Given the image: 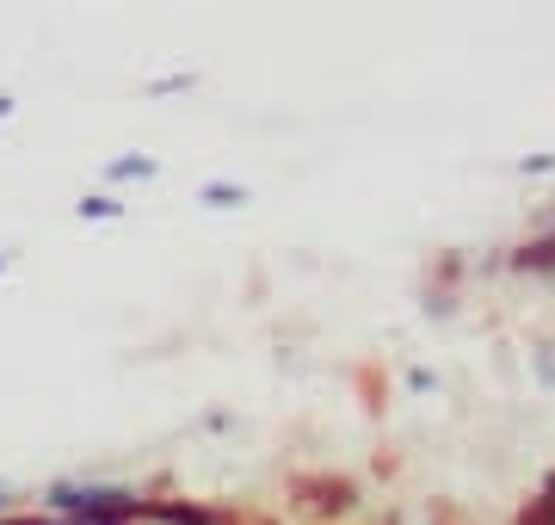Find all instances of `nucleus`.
Instances as JSON below:
<instances>
[{
    "instance_id": "1",
    "label": "nucleus",
    "mask_w": 555,
    "mask_h": 525,
    "mask_svg": "<svg viewBox=\"0 0 555 525\" xmlns=\"http://www.w3.org/2000/svg\"><path fill=\"white\" fill-rule=\"evenodd\" d=\"M56 525H142V488L105 483V476H56L38 495Z\"/></svg>"
},
{
    "instance_id": "2",
    "label": "nucleus",
    "mask_w": 555,
    "mask_h": 525,
    "mask_svg": "<svg viewBox=\"0 0 555 525\" xmlns=\"http://www.w3.org/2000/svg\"><path fill=\"white\" fill-rule=\"evenodd\" d=\"M291 507L309 525H358L364 520V483L346 470H291Z\"/></svg>"
},
{
    "instance_id": "3",
    "label": "nucleus",
    "mask_w": 555,
    "mask_h": 525,
    "mask_svg": "<svg viewBox=\"0 0 555 525\" xmlns=\"http://www.w3.org/2000/svg\"><path fill=\"white\" fill-rule=\"evenodd\" d=\"M142 525H222V501H198V495H167V501H142Z\"/></svg>"
},
{
    "instance_id": "4",
    "label": "nucleus",
    "mask_w": 555,
    "mask_h": 525,
    "mask_svg": "<svg viewBox=\"0 0 555 525\" xmlns=\"http://www.w3.org/2000/svg\"><path fill=\"white\" fill-rule=\"evenodd\" d=\"M476 279V260L463 254V247H444V254H433V266H426V291H438V297H456V284Z\"/></svg>"
},
{
    "instance_id": "5",
    "label": "nucleus",
    "mask_w": 555,
    "mask_h": 525,
    "mask_svg": "<svg viewBox=\"0 0 555 525\" xmlns=\"http://www.w3.org/2000/svg\"><path fill=\"white\" fill-rule=\"evenodd\" d=\"M155 174H160L155 155H118V162L105 167V180H112V185H149Z\"/></svg>"
},
{
    "instance_id": "6",
    "label": "nucleus",
    "mask_w": 555,
    "mask_h": 525,
    "mask_svg": "<svg viewBox=\"0 0 555 525\" xmlns=\"http://www.w3.org/2000/svg\"><path fill=\"white\" fill-rule=\"evenodd\" d=\"M247 199H254V192H247L241 180H204V185H198V204H204V210H241Z\"/></svg>"
},
{
    "instance_id": "7",
    "label": "nucleus",
    "mask_w": 555,
    "mask_h": 525,
    "mask_svg": "<svg viewBox=\"0 0 555 525\" xmlns=\"http://www.w3.org/2000/svg\"><path fill=\"white\" fill-rule=\"evenodd\" d=\"M75 217L80 222H118L124 217V199H118V192H87V199L75 204Z\"/></svg>"
},
{
    "instance_id": "8",
    "label": "nucleus",
    "mask_w": 555,
    "mask_h": 525,
    "mask_svg": "<svg viewBox=\"0 0 555 525\" xmlns=\"http://www.w3.org/2000/svg\"><path fill=\"white\" fill-rule=\"evenodd\" d=\"M531 371H537V384H543V389H555V346L550 341L531 346Z\"/></svg>"
},
{
    "instance_id": "9",
    "label": "nucleus",
    "mask_w": 555,
    "mask_h": 525,
    "mask_svg": "<svg viewBox=\"0 0 555 525\" xmlns=\"http://www.w3.org/2000/svg\"><path fill=\"white\" fill-rule=\"evenodd\" d=\"M456 304H463V297H438V291H420V309H426L433 322H451V316H456Z\"/></svg>"
},
{
    "instance_id": "10",
    "label": "nucleus",
    "mask_w": 555,
    "mask_h": 525,
    "mask_svg": "<svg viewBox=\"0 0 555 525\" xmlns=\"http://www.w3.org/2000/svg\"><path fill=\"white\" fill-rule=\"evenodd\" d=\"M192 87H198V75H160V81H149V93L167 100V93H192Z\"/></svg>"
},
{
    "instance_id": "11",
    "label": "nucleus",
    "mask_w": 555,
    "mask_h": 525,
    "mask_svg": "<svg viewBox=\"0 0 555 525\" xmlns=\"http://www.w3.org/2000/svg\"><path fill=\"white\" fill-rule=\"evenodd\" d=\"M408 389H414V396H433V389H438V371H433V364H414V371H408Z\"/></svg>"
},
{
    "instance_id": "12",
    "label": "nucleus",
    "mask_w": 555,
    "mask_h": 525,
    "mask_svg": "<svg viewBox=\"0 0 555 525\" xmlns=\"http://www.w3.org/2000/svg\"><path fill=\"white\" fill-rule=\"evenodd\" d=\"M518 174H525V180H550V174H555V155H525V162H518Z\"/></svg>"
},
{
    "instance_id": "13",
    "label": "nucleus",
    "mask_w": 555,
    "mask_h": 525,
    "mask_svg": "<svg viewBox=\"0 0 555 525\" xmlns=\"http://www.w3.org/2000/svg\"><path fill=\"white\" fill-rule=\"evenodd\" d=\"M13 507H25V495H20V488H13V483H0V520H7Z\"/></svg>"
},
{
    "instance_id": "14",
    "label": "nucleus",
    "mask_w": 555,
    "mask_h": 525,
    "mask_svg": "<svg viewBox=\"0 0 555 525\" xmlns=\"http://www.w3.org/2000/svg\"><path fill=\"white\" fill-rule=\"evenodd\" d=\"M531 229H555V199H550V204H543V210L531 217Z\"/></svg>"
},
{
    "instance_id": "15",
    "label": "nucleus",
    "mask_w": 555,
    "mask_h": 525,
    "mask_svg": "<svg viewBox=\"0 0 555 525\" xmlns=\"http://www.w3.org/2000/svg\"><path fill=\"white\" fill-rule=\"evenodd\" d=\"M13 112H20V100H13V93H0V118H13Z\"/></svg>"
},
{
    "instance_id": "16",
    "label": "nucleus",
    "mask_w": 555,
    "mask_h": 525,
    "mask_svg": "<svg viewBox=\"0 0 555 525\" xmlns=\"http://www.w3.org/2000/svg\"><path fill=\"white\" fill-rule=\"evenodd\" d=\"M7 266H13V260H7V254H0V272H7Z\"/></svg>"
}]
</instances>
